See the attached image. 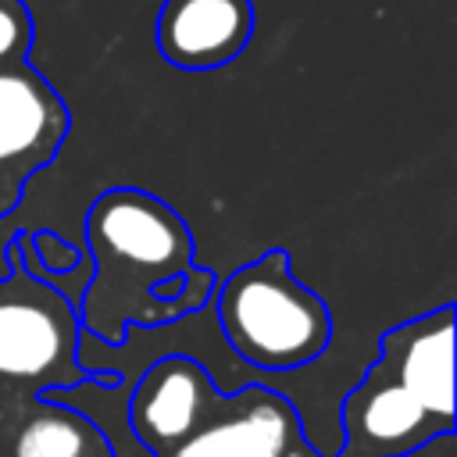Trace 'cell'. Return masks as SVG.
I'll use <instances>...</instances> for the list:
<instances>
[{"label": "cell", "instance_id": "cell-1", "mask_svg": "<svg viewBox=\"0 0 457 457\" xmlns=\"http://www.w3.org/2000/svg\"><path fill=\"white\" fill-rule=\"evenodd\" d=\"M86 239L96 275L82 318L100 339L118 343L129 321L175 314L171 296L193 264V236L168 204L129 186L107 189L86 214Z\"/></svg>", "mask_w": 457, "mask_h": 457}, {"label": "cell", "instance_id": "cell-2", "mask_svg": "<svg viewBox=\"0 0 457 457\" xmlns=\"http://www.w3.org/2000/svg\"><path fill=\"white\" fill-rule=\"evenodd\" d=\"M218 325L228 346L264 371L303 368L332 339L325 300L293 275L286 250H271L221 282Z\"/></svg>", "mask_w": 457, "mask_h": 457}, {"label": "cell", "instance_id": "cell-3", "mask_svg": "<svg viewBox=\"0 0 457 457\" xmlns=\"http://www.w3.org/2000/svg\"><path fill=\"white\" fill-rule=\"evenodd\" d=\"M75 314L43 282L14 278L0 286V375L75 378Z\"/></svg>", "mask_w": 457, "mask_h": 457}, {"label": "cell", "instance_id": "cell-4", "mask_svg": "<svg viewBox=\"0 0 457 457\" xmlns=\"http://www.w3.org/2000/svg\"><path fill=\"white\" fill-rule=\"evenodd\" d=\"M228 400L211 382L207 368L189 357H161L143 371L129 396V428L154 453L164 457L182 439L225 414Z\"/></svg>", "mask_w": 457, "mask_h": 457}, {"label": "cell", "instance_id": "cell-5", "mask_svg": "<svg viewBox=\"0 0 457 457\" xmlns=\"http://www.w3.org/2000/svg\"><path fill=\"white\" fill-rule=\"evenodd\" d=\"M343 428L361 457H400L439 432H453V421L428 414L386 368L375 364L346 396Z\"/></svg>", "mask_w": 457, "mask_h": 457}, {"label": "cell", "instance_id": "cell-6", "mask_svg": "<svg viewBox=\"0 0 457 457\" xmlns=\"http://www.w3.org/2000/svg\"><path fill=\"white\" fill-rule=\"evenodd\" d=\"M253 32L250 0H164L157 14V50L168 64L207 71L236 61Z\"/></svg>", "mask_w": 457, "mask_h": 457}, {"label": "cell", "instance_id": "cell-7", "mask_svg": "<svg viewBox=\"0 0 457 457\" xmlns=\"http://www.w3.org/2000/svg\"><path fill=\"white\" fill-rule=\"evenodd\" d=\"M300 443L293 407L268 389H243L225 414L182 439L164 457H286Z\"/></svg>", "mask_w": 457, "mask_h": 457}, {"label": "cell", "instance_id": "cell-8", "mask_svg": "<svg viewBox=\"0 0 457 457\" xmlns=\"http://www.w3.org/2000/svg\"><path fill=\"white\" fill-rule=\"evenodd\" d=\"M386 368L428 414L453 421V311L421 314L382 339Z\"/></svg>", "mask_w": 457, "mask_h": 457}, {"label": "cell", "instance_id": "cell-9", "mask_svg": "<svg viewBox=\"0 0 457 457\" xmlns=\"http://www.w3.org/2000/svg\"><path fill=\"white\" fill-rule=\"evenodd\" d=\"M64 129V107L32 71H0V164L29 157Z\"/></svg>", "mask_w": 457, "mask_h": 457}, {"label": "cell", "instance_id": "cell-10", "mask_svg": "<svg viewBox=\"0 0 457 457\" xmlns=\"http://www.w3.org/2000/svg\"><path fill=\"white\" fill-rule=\"evenodd\" d=\"M14 457H111L107 436L82 411L43 400L14 439Z\"/></svg>", "mask_w": 457, "mask_h": 457}, {"label": "cell", "instance_id": "cell-11", "mask_svg": "<svg viewBox=\"0 0 457 457\" xmlns=\"http://www.w3.org/2000/svg\"><path fill=\"white\" fill-rule=\"evenodd\" d=\"M29 36H32L29 11L18 0H0V61L21 57L29 46Z\"/></svg>", "mask_w": 457, "mask_h": 457}, {"label": "cell", "instance_id": "cell-12", "mask_svg": "<svg viewBox=\"0 0 457 457\" xmlns=\"http://www.w3.org/2000/svg\"><path fill=\"white\" fill-rule=\"evenodd\" d=\"M286 457H300V453H296V446H293V450H289V453H286Z\"/></svg>", "mask_w": 457, "mask_h": 457}]
</instances>
